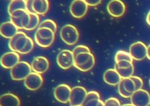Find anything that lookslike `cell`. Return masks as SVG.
Wrapping results in <instances>:
<instances>
[{
  "label": "cell",
  "instance_id": "cell-1",
  "mask_svg": "<svg viewBox=\"0 0 150 106\" xmlns=\"http://www.w3.org/2000/svg\"><path fill=\"white\" fill-rule=\"evenodd\" d=\"M8 45L12 51L21 54H27L33 50L34 43L25 32L19 31L9 40Z\"/></svg>",
  "mask_w": 150,
  "mask_h": 106
},
{
  "label": "cell",
  "instance_id": "cell-2",
  "mask_svg": "<svg viewBox=\"0 0 150 106\" xmlns=\"http://www.w3.org/2000/svg\"><path fill=\"white\" fill-rule=\"evenodd\" d=\"M96 59L91 52H81L74 56V66L81 72H87L94 67Z\"/></svg>",
  "mask_w": 150,
  "mask_h": 106
},
{
  "label": "cell",
  "instance_id": "cell-3",
  "mask_svg": "<svg viewBox=\"0 0 150 106\" xmlns=\"http://www.w3.org/2000/svg\"><path fill=\"white\" fill-rule=\"evenodd\" d=\"M55 38V33L49 28H38L35 33V41L40 47L48 48L52 45Z\"/></svg>",
  "mask_w": 150,
  "mask_h": 106
},
{
  "label": "cell",
  "instance_id": "cell-4",
  "mask_svg": "<svg viewBox=\"0 0 150 106\" xmlns=\"http://www.w3.org/2000/svg\"><path fill=\"white\" fill-rule=\"evenodd\" d=\"M60 36L62 41L69 45H73L79 39V33L74 26L67 24L63 26L60 31Z\"/></svg>",
  "mask_w": 150,
  "mask_h": 106
},
{
  "label": "cell",
  "instance_id": "cell-5",
  "mask_svg": "<svg viewBox=\"0 0 150 106\" xmlns=\"http://www.w3.org/2000/svg\"><path fill=\"white\" fill-rule=\"evenodd\" d=\"M32 67L28 62L20 61L10 70L11 77L13 80H23L32 72Z\"/></svg>",
  "mask_w": 150,
  "mask_h": 106
},
{
  "label": "cell",
  "instance_id": "cell-6",
  "mask_svg": "<svg viewBox=\"0 0 150 106\" xmlns=\"http://www.w3.org/2000/svg\"><path fill=\"white\" fill-rule=\"evenodd\" d=\"M11 21L19 29H25L29 24L30 12L23 9L14 11L10 15Z\"/></svg>",
  "mask_w": 150,
  "mask_h": 106
},
{
  "label": "cell",
  "instance_id": "cell-7",
  "mask_svg": "<svg viewBox=\"0 0 150 106\" xmlns=\"http://www.w3.org/2000/svg\"><path fill=\"white\" fill-rule=\"evenodd\" d=\"M87 92L82 86H75L71 88L69 103L70 106H81L86 97Z\"/></svg>",
  "mask_w": 150,
  "mask_h": 106
},
{
  "label": "cell",
  "instance_id": "cell-8",
  "mask_svg": "<svg viewBox=\"0 0 150 106\" xmlns=\"http://www.w3.org/2000/svg\"><path fill=\"white\" fill-rule=\"evenodd\" d=\"M56 62L60 68L66 70L74 65V55L69 50H62L57 55Z\"/></svg>",
  "mask_w": 150,
  "mask_h": 106
},
{
  "label": "cell",
  "instance_id": "cell-9",
  "mask_svg": "<svg viewBox=\"0 0 150 106\" xmlns=\"http://www.w3.org/2000/svg\"><path fill=\"white\" fill-rule=\"evenodd\" d=\"M129 52L134 60L141 61L146 57L147 47L143 42L138 41L130 45Z\"/></svg>",
  "mask_w": 150,
  "mask_h": 106
},
{
  "label": "cell",
  "instance_id": "cell-10",
  "mask_svg": "<svg viewBox=\"0 0 150 106\" xmlns=\"http://www.w3.org/2000/svg\"><path fill=\"white\" fill-rule=\"evenodd\" d=\"M88 5L84 0L73 1L70 6V12L75 18L81 19L87 13Z\"/></svg>",
  "mask_w": 150,
  "mask_h": 106
},
{
  "label": "cell",
  "instance_id": "cell-11",
  "mask_svg": "<svg viewBox=\"0 0 150 106\" xmlns=\"http://www.w3.org/2000/svg\"><path fill=\"white\" fill-rule=\"evenodd\" d=\"M130 98L131 104L135 106H148L150 103L149 93L142 89L134 93Z\"/></svg>",
  "mask_w": 150,
  "mask_h": 106
},
{
  "label": "cell",
  "instance_id": "cell-12",
  "mask_svg": "<svg viewBox=\"0 0 150 106\" xmlns=\"http://www.w3.org/2000/svg\"><path fill=\"white\" fill-rule=\"evenodd\" d=\"M43 78L41 74L32 72L24 80L25 86L29 90L35 91L39 89L43 84Z\"/></svg>",
  "mask_w": 150,
  "mask_h": 106
},
{
  "label": "cell",
  "instance_id": "cell-13",
  "mask_svg": "<svg viewBox=\"0 0 150 106\" xmlns=\"http://www.w3.org/2000/svg\"><path fill=\"white\" fill-rule=\"evenodd\" d=\"M71 88L66 84H60L54 90V96L56 100L63 104L69 102Z\"/></svg>",
  "mask_w": 150,
  "mask_h": 106
},
{
  "label": "cell",
  "instance_id": "cell-14",
  "mask_svg": "<svg viewBox=\"0 0 150 106\" xmlns=\"http://www.w3.org/2000/svg\"><path fill=\"white\" fill-rule=\"evenodd\" d=\"M125 5L120 0L110 1L107 5V10L108 13L112 17H120L125 12Z\"/></svg>",
  "mask_w": 150,
  "mask_h": 106
},
{
  "label": "cell",
  "instance_id": "cell-15",
  "mask_svg": "<svg viewBox=\"0 0 150 106\" xmlns=\"http://www.w3.org/2000/svg\"><path fill=\"white\" fill-rule=\"evenodd\" d=\"M19 62V54L12 51L4 54L1 58V65L5 69H11Z\"/></svg>",
  "mask_w": 150,
  "mask_h": 106
},
{
  "label": "cell",
  "instance_id": "cell-16",
  "mask_svg": "<svg viewBox=\"0 0 150 106\" xmlns=\"http://www.w3.org/2000/svg\"><path fill=\"white\" fill-rule=\"evenodd\" d=\"M32 69L39 74L45 73L49 68V62L47 58L43 56H36L31 63Z\"/></svg>",
  "mask_w": 150,
  "mask_h": 106
},
{
  "label": "cell",
  "instance_id": "cell-17",
  "mask_svg": "<svg viewBox=\"0 0 150 106\" xmlns=\"http://www.w3.org/2000/svg\"><path fill=\"white\" fill-rule=\"evenodd\" d=\"M18 29L11 20L7 21L1 24L0 34L3 37L10 40L19 31Z\"/></svg>",
  "mask_w": 150,
  "mask_h": 106
},
{
  "label": "cell",
  "instance_id": "cell-18",
  "mask_svg": "<svg viewBox=\"0 0 150 106\" xmlns=\"http://www.w3.org/2000/svg\"><path fill=\"white\" fill-rule=\"evenodd\" d=\"M122 79L115 69H108L103 74L104 81L111 86L118 85Z\"/></svg>",
  "mask_w": 150,
  "mask_h": 106
},
{
  "label": "cell",
  "instance_id": "cell-19",
  "mask_svg": "<svg viewBox=\"0 0 150 106\" xmlns=\"http://www.w3.org/2000/svg\"><path fill=\"white\" fill-rule=\"evenodd\" d=\"M81 106H104V102L100 99V94L97 91H90L87 93Z\"/></svg>",
  "mask_w": 150,
  "mask_h": 106
},
{
  "label": "cell",
  "instance_id": "cell-20",
  "mask_svg": "<svg viewBox=\"0 0 150 106\" xmlns=\"http://www.w3.org/2000/svg\"><path fill=\"white\" fill-rule=\"evenodd\" d=\"M21 101L15 94L11 93H5L0 97V106H20Z\"/></svg>",
  "mask_w": 150,
  "mask_h": 106
},
{
  "label": "cell",
  "instance_id": "cell-21",
  "mask_svg": "<svg viewBox=\"0 0 150 106\" xmlns=\"http://www.w3.org/2000/svg\"><path fill=\"white\" fill-rule=\"evenodd\" d=\"M49 8V2L47 0L32 1V10L38 15H45Z\"/></svg>",
  "mask_w": 150,
  "mask_h": 106
},
{
  "label": "cell",
  "instance_id": "cell-22",
  "mask_svg": "<svg viewBox=\"0 0 150 106\" xmlns=\"http://www.w3.org/2000/svg\"><path fill=\"white\" fill-rule=\"evenodd\" d=\"M19 9L28 10V1L24 0H15L11 1L9 2L8 8V12L9 15L14 11Z\"/></svg>",
  "mask_w": 150,
  "mask_h": 106
},
{
  "label": "cell",
  "instance_id": "cell-23",
  "mask_svg": "<svg viewBox=\"0 0 150 106\" xmlns=\"http://www.w3.org/2000/svg\"><path fill=\"white\" fill-rule=\"evenodd\" d=\"M121 82L125 90L132 95L134 93L137 91V85L132 76L125 79H122Z\"/></svg>",
  "mask_w": 150,
  "mask_h": 106
},
{
  "label": "cell",
  "instance_id": "cell-24",
  "mask_svg": "<svg viewBox=\"0 0 150 106\" xmlns=\"http://www.w3.org/2000/svg\"><path fill=\"white\" fill-rule=\"evenodd\" d=\"M30 20L29 24L25 29V30H28V31L33 30L36 29L38 27H39L40 24V23H39L40 18L38 14H36L35 12H30Z\"/></svg>",
  "mask_w": 150,
  "mask_h": 106
},
{
  "label": "cell",
  "instance_id": "cell-25",
  "mask_svg": "<svg viewBox=\"0 0 150 106\" xmlns=\"http://www.w3.org/2000/svg\"><path fill=\"white\" fill-rule=\"evenodd\" d=\"M133 58L131 56L129 52H126L125 51L120 50L118 51L115 55V61L117 63L121 61H128L133 62Z\"/></svg>",
  "mask_w": 150,
  "mask_h": 106
},
{
  "label": "cell",
  "instance_id": "cell-26",
  "mask_svg": "<svg viewBox=\"0 0 150 106\" xmlns=\"http://www.w3.org/2000/svg\"><path fill=\"white\" fill-rule=\"evenodd\" d=\"M114 69H115L122 79H125L132 76L135 69L134 65L128 68H118L115 67Z\"/></svg>",
  "mask_w": 150,
  "mask_h": 106
},
{
  "label": "cell",
  "instance_id": "cell-27",
  "mask_svg": "<svg viewBox=\"0 0 150 106\" xmlns=\"http://www.w3.org/2000/svg\"><path fill=\"white\" fill-rule=\"evenodd\" d=\"M41 27H46V28H49L53 30L55 33L57 31V26L56 23L52 20V19H46L43 21H42L41 23H40V24L38 27V28H41Z\"/></svg>",
  "mask_w": 150,
  "mask_h": 106
},
{
  "label": "cell",
  "instance_id": "cell-28",
  "mask_svg": "<svg viewBox=\"0 0 150 106\" xmlns=\"http://www.w3.org/2000/svg\"><path fill=\"white\" fill-rule=\"evenodd\" d=\"M73 55H76L79 53H81V52H91L90 49L89 48V47H88L86 45H79L77 46H76L73 50L72 51Z\"/></svg>",
  "mask_w": 150,
  "mask_h": 106
},
{
  "label": "cell",
  "instance_id": "cell-29",
  "mask_svg": "<svg viewBox=\"0 0 150 106\" xmlns=\"http://www.w3.org/2000/svg\"><path fill=\"white\" fill-rule=\"evenodd\" d=\"M104 106H121L119 100L115 97H110L104 102Z\"/></svg>",
  "mask_w": 150,
  "mask_h": 106
},
{
  "label": "cell",
  "instance_id": "cell-30",
  "mask_svg": "<svg viewBox=\"0 0 150 106\" xmlns=\"http://www.w3.org/2000/svg\"><path fill=\"white\" fill-rule=\"evenodd\" d=\"M118 93L120 94V95L125 98H131V97L132 96V94L128 93L125 89H124V87H123L122 84L121 83V82H120L119 83V84L118 85Z\"/></svg>",
  "mask_w": 150,
  "mask_h": 106
},
{
  "label": "cell",
  "instance_id": "cell-31",
  "mask_svg": "<svg viewBox=\"0 0 150 106\" xmlns=\"http://www.w3.org/2000/svg\"><path fill=\"white\" fill-rule=\"evenodd\" d=\"M133 62L128 61H121L117 63H115V67L118 68H128L133 65Z\"/></svg>",
  "mask_w": 150,
  "mask_h": 106
},
{
  "label": "cell",
  "instance_id": "cell-32",
  "mask_svg": "<svg viewBox=\"0 0 150 106\" xmlns=\"http://www.w3.org/2000/svg\"><path fill=\"white\" fill-rule=\"evenodd\" d=\"M132 77L135 82L137 87V90L142 89V87H143V84H144L142 79L141 77L137 76H132Z\"/></svg>",
  "mask_w": 150,
  "mask_h": 106
},
{
  "label": "cell",
  "instance_id": "cell-33",
  "mask_svg": "<svg viewBox=\"0 0 150 106\" xmlns=\"http://www.w3.org/2000/svg\"><path fill=\"white\" fill-rule=\"evenodd\" d=\"M86 2L88 5V6H96L98 5L101 2V0H86Z\"/></svg>",
  "mask_w": 150,
  "mask_h": 106
},
{
  "label": "cell",
  "instance_id": "cell-34",
  "mask_svg": "<svg viewBox=\"0 0 150 106\" xmlns=\"http://www.w3.org/2000/svg\"><path fill=\"white\" fill-rule=\"evenodd\" d=\"M146 22L147 23V24L150 26V10L149 11V12L148 13L146 17Z\"/></svg>",
  "mask_w": 150,
  "mask_h": 106
},
{
  "label": "cell",
  "instance_id": "cell-35",
  "mask_svg": "<svg viewBox=\"0 0 150 106\" xmlns=\"http://www.w3.org/2000/svg\"><path fill=\"white\" fill-rule=\"evenodd\" d=\"M146 58L150 60V44L147 47V54H146Z\"/></svg>",
  "mask_w": 150,
  "mask_h": 106
},
{
  "label": "cell",
  "instance_id": "cell-36",
  "mask_svg": "<svg viewBox=\"0 0 150 106\" xmlns=\"http://www.w3.org/2000/svg\"><path fill=\"white\" fill-rule=\"evenodd\" d=\"M121 106H135V105H132V104H124V105H122Z\"/></svg>",
  "mask_w": 150,
  "mask_h": 106
},
{
  "label": "cell",
  "instance_id": "cell-37",
  "mask_svg": "<svg viewBox=\"0 0 150 106\" xmlns=\"http://www.w3.org/2000/svg\"><path fill=\"white\" fill-rule=\"evenodd\" d=\"M149 86H150V79H149Z\"/></svg>",
  "mask_w": 150,
  "mask_h": 106
},
{
  "label": "cell",
  "instance_id": "cell-38",
  "mask_svg": "<svg viewBox=\"0 0 150 106\" xmlns=\"http://www.w3.org/2000/svg\"><path fill=\"white\" fill-rule=\"evenodd\" d=\"M148 106H150V103H149V105Z\"/></svg>",
  "mask_w": 150,
  "mask_h": 106
}]
</instances>
